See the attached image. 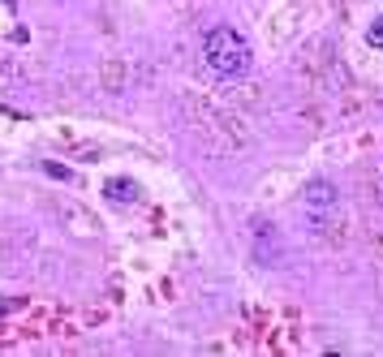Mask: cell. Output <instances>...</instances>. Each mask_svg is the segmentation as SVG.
I'll return each mask as SVG.
<instances>
[{"instance_id":"1","label":"cell","mask_w":383,"mask_h":357,"mask_svg":"<svg viewBox=\"0 0 383 357\" xmlns=\"http://www.w3.org/2000/svg\"><path fill=\"white\" fill-rule=\"evenodd\" d=\"M181 112H185L190 129H194L198 138H207L215 151H224V156H246V151L254 146L250 125H246L237 112H229L224 104H215V99L198 95V90H185V95H181Z\"/></svg>"},{"instance_id":"2","label":"cell","mask_w":383,"mask_h":357,"mask_svg":"<svg viewBox=\"0 0 383 357\" xmlns=\"http://www.w3.org/2000/svg\"><path fill=\"white\" fill-rule=\"evenodd\" d=\"M336 74H341V65H336V52L327 43V35H314L293 61V78L306 99H323L327 90H336Z\"/></svg>"},{"instance_id":"3","label":"cell","mask_w":383,"mask_h":357,"mask_svg":"<svg viewBox=\"0 0 383 357\" xmlns=\"http://www.w3.org/2000/svg\"><path fill=\"white\" fill-rule=\"evenodd\" d=\"M202 57H207V65L215 69V74H224V78H241L246 69H250V43L233 30V26H215V30H207V39H202Z\"/></svg>"},{"instance_id":"4","label":"cell","mask_w":383,"mask_h":357,"mask_svg":"<svg viewBox=\"0 0 383 357\" xmlns=\"http://www.w3.org/2000/svg\"><path fill=\"white\" fill-rule=\"evenodd\" d=\"M306 228H310L314 241L332 245V250H341V245L349 241V220H345L336 207H332V211H306Z\"/></svg>"},{"instance_id":"5","label":"cell","mask_w":383,"mask_h":357,"mask_svg":"<svg viewBox=\"0 0 383 357\" xmlns=\"http://www.w3.org/2000/svg\"><path fill=\"white\" fill-rule=\"evenodd\" d=\"M61 220L69 224V233H78V237H95L99 233V220L91 216V211H82V207H74V202H61Z\"/></svg>"},{"instance_id":"6","label":"cell","mask_w":383,"mask_h":357,"mask_svg":"<svg viewBox=\"0 0 383 357\" xmlns=\"http://www.w3.org/2000/svg\"><path fill=\"white\" fill-rule=\"evenodd\" d=\"M302 202H306V211H332V207H336V185L310 181V185L302 189Z\"/></svg>"},{"instance_id":"7","label":"cell","mask_w":383,"mask_h":357,"mask_svg":"<svg viewBox=\"0 0 383 357\" xmlns=\"http://www.w3.org/2000/svg\"><path fill=\"white\" fill-rule=\"evenodd\" d=\"M99 78H103V90H108V95H121V90H125V78H130V74H125V61L108 57L103 69H99Z\"/></svg>"},{"instance_id":"8","label":"cell","mask_w":383,"mask_h":357,"mask_svg":"<svg viewBox=\"0 0 383 357\" xmlns=\"http://www.w3.org/2000/svg\"><path fill=\"white\" fill-rule=\"evenodd\" d=\"M229 99H233V104H241L246 112H263V95H258V86H250V82L229 86Z\"/></svg>"},{"instance_id":"9","label":"cell","mask_w":383,"mask_h":357,"mask_svg":"<svg viewBox=\"0 0 383 357\" xmlns=\"http://www.w3.org/2000/svg\"><path fill=\"white\" fill-rule=\"evenodd\" d=\"M103 194L113 198V202H125V207H130V202H138V185H134V181H121V177L108 181V185H103Z\"/></svg>"},{"instance_id":"10","label":"cell","mask_w":383,"mask_h":357,"mask_svg":"<svg viewBox=\"0 0 383 357\" xmlns=\"http://www.w3.org/2000/svg\"><path fill=\"white\" fill-rule=\"evenodd\" d=\"M65 151H69L74 160H82V164H95L99 160V146L95 142H65Z\"/></svg>"},{"instance_id":"11","label":"cell","mask_w":383,"mask_h":357,"mask_svg":"<svg viewBox=\"0 0 383 357\" xmlns=\"http://www.w3.org/2000/svg\"><path fill=\"white\" fill-rule=\"evenodd\" d=\"M366 241H370V250H375V263L383 267V220L366 224Z\"/></svg>"},{"instance_id":"12","label":"cell","mask_w":383,"mask_h":357,"mask_svg":"<svg viewBox=\"0 0 383 357\" xmlns=\"http://www.w3.org/2000/svg\"><path fill=\"white\" fill-rule=\"evenodd\" d=\"M293 18H297V9H285V13L276 18V26H271V39H276V43L289 35V22H293Z\"/></svg>"},{"instance_id":"13","label":"cell","mask_w":383,"mask_h":357,"mask_svg":"<svg viewBox=\"0 0 383 357\" xmlns=\"http://www.w3.org/2000/svg\"><path fill=\"white\" fill-rule=\"evenodd\" d=\"M366 43H375V47H383V13L366 26Z\"/></svg>"},{"instance_id":"14","label":"cell","mask_w":383,"mask_h":357,"mask_svg":"<svg viewBox=\"0 0 383 357\" xmlns=\"http://www.w3.org/2000/svg\"><path fill=\"white\" fill-rule=\"evenodd\" d=\"M43 172H47V177H57V181H69V168L57 164V160H43Z\"/></svg>"},{"instance_id":"15","label":"cell","mask_w":383,"mask_h":357,"mask_svg":"<svg viewBox=\"0 0 383 357\" xmlns=\"http://www.w3.org/2000/svg\"><path fill=\"white\" fill-rule=\"evenodd\" d=\"M0 5H13V0H0Z\"/></svg>"}]
</instances>
